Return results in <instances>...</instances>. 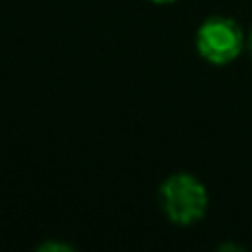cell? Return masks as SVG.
<instances>
[{
	"instance_id": "6da1fadb",
	"label": "cell",
	"mask_w": 252,
	"mask_h": 252,
	"mask_svg": "<svg viewBox=\"0 0 252 252\" xmlns=\"http://www.w3.org/2000/svg\"><path fill=\"white\" fill-rule=\"evenodd\" d=\"M161 213L175 226H195L208 213V190L190 173H175L157 190Z\"/></svg>"
},
{
	"instance_id": "7a4b0ae2",
	"label": "cell",
	"mask_w": 252,
	"mask_h": 252,
	"mask_svg": "<svg viewBox=\"0 0 252 252\" xmlns=\"http://www.w3.org/2000/svg\"><path fill=\"white\" fill-rule=\"evenodd\" d=\"M197 53L215 66L235 62L246 49L244 29L237 20L226 16H213L201 22L195 35Z\"/></svg>"
},
{
	"instance_id": "3957f363",
	"label": "cell",
	"mask_w": 252,
	"mask_h": 252,
	"mask_svg": "<svg viewBox=\"0 0 252 252\" xmlns=\"http://www.w3.org/2000/svg\"><path fill=\"white\" fill-rule=\"evenodd\" d=\"M40 250H62V252H69V250H73V246H69V244H42V246H40Z\"/></svg>"
},
{
	"instance_id": "277c9868",
	"label": "cell",
	"mask_w": 252,
	"mask_h": 252,
	"mask_svg": "<svg viewBox=\"0 0 252 252\" xmlns=\"http://www.w3.org/2000/svg\"><path fill=\"white\" fill-rule=\"evenodd\" d=\"M246 49H248V53L252 56V29H250V33L246 35Z\"/></svg>"
},
{
	"instance_id": "5b68a950",
	"label": "cell",
	"mask_w": 252,
	"mask_h": 252,
	"mask_svg": "<svg viewBox=\"0 0 252 252\" xmlns=\"http://www.w3.org/2000/svg\"><path fill=\"white\" fill-rule=\"evenodd\" d=\"M153 4H173V2H177V0H151Z\"/></svg>"
}]
</instances>
